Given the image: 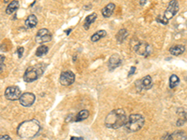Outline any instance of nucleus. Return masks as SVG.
<instances>
[{"label": "nucleus", "instance_id": "1", "mask_svg": "<svg viewBox=\"0 0 187 140\" xmlns=\"http://www.w3.org/2000/svg\"><path fill=\"white\" fill-rule=\"evenodd\" d=\"M40 130L41 126L36 119H29L22 121L18 126L17 133L22 139H30L35 137Z\"/></svg>", "mask_w": 187, "mask_h": 140}, {"label": "nucleus", "instance_id": "2", "mask_svg": "<svg viewBox=\"0 0 187 140\" xmlns=\"http://www.w3.org/2000/svg\"><path fill=\"white\" fill-rule=\"evenodd\" d=\"M126 119V115L123 109H114L107 115L105 119V125L108 128L119 129L124 126Z\"/></svg>", "mask_w": 187, "mask_h": 140}, {"label": "nucleus", "instance_id": "3", "mask_svg": "<svg viewBox=\"0 0 187 140\" xmlns=\"http://www.w3.org/2000/svg\"><path fill=\"white\" fill-rule=\"evenodd\" d=\"M145 122V119L140 114H131L128 119H126V122L124 124V128L129 133H134L139 131Z\"/></svg>", "mask_w": 187, "mask_h": 140}, {"label": "nucleus", "instance_id": "4", "mask_svg": "<svg viewBox=\"0 0 187 140\" xmlns=\"http://www.w3.org/2000/svg\"><path fill=\"white\" fill-rule=\"evenodd\" d=\"M43 72H44V68H42V66H40V65L30 66L25 70V72L23 74V80L26 83L33 82V81L36 80L37 78H39L42 76Z\"/></svg>", "mask_w": 187, "mask_h": 140}, {"label": "nucleus", "instance_id": "5", "mask_svg": "<svg viewBox=\"0 0 187 140\" xmlns=\"http://www.w3.org/2000/svg\"><path fill=\"white\" fill-rule=\"evenodd\" d=\"M21 95H22V91L17 86H9L5 91V97L10 101L19 100Z\"/></svg>", "mask_w": 187, "mask_h": 140}, {"label": "nucleus", "instance_id": "6", "mask_svg": "<svg viewBox=\"0 0 187 140\" xmlns=\"http://www.w3.org/2000/svg\"><path fill=\"white\" fill-rule=\"evenodd\" d=\"M52 38V35L51 33L47 29V28H42L39 29L36 35V41L38 44H42V43H46L50 41Z\"/></svg>", "mask_w": 187, "mask_h": 140}, {"label": "nucleus", "instance_id": "7", "mask_svg": "<svg viewBox=\"0 0 187 140\" xmlns=\"http://www.w3.org/2000/svg\"><path fill=\"white\" fill-rule=\"evenodd\" d=\"M59 81L64 86H70L75 81V74L71 71H64L60 75Z\"/></svg>", "mask_w": 187, "mask_h": 140}, {"label": "nucleus", "instance_id": "8", "mask_svg": "<svg viewBox=\"0 0 187 140\" xmlns=\"http://www.w3.org/2000/svg\"><path fill=\"white\" fill-rule=\"evenodd\" d=\"M36 101V95L32 92H24L22 93V95L19 98V102L22 106L28 107L33 105V104Z\"/></svg>", "mask_w": 187, "mask_h": 140}, {"label": "nucleus", "instance_id": "9", "mask_svg": "<svg viewBox=\"0 0 187 140\" xmlns=\"http://www.w3.org/2000/svg\"><path fill=\"white\" fill-rule=\"evenodd\" d=\"M178 10H179V3H178V1L172 0V1L169 2V4L167 6V8L165 9V11L164 13V17L166 20H170L175 16V14L178 12Z\"/></svg>", "mask_w": 187, "mask_h": 140}, {"label": "nucleus", "instance_id": "10", "mask_svg": "<svg viewBox=\"0 0 187 140\" xmlns=\"http://www.w3.org/2000/svg\"><path fill=\"white\" fill-rule=\"evenodd\" d=\"M135 51L139 55L147 57L151 52V47L146 42H139L135 46Z\"/></svg>", "mask_w": 187, "mask_h": 140}, {"label": "nucleus", "instance_id": "11", "mask_svg": "<svg viewBox=\"0 0 187 140\" xmlns=\"http://www.w3.org/2000/svg\"><path fill=\"white\" fill-rule=\"evenodd\" d=\"M136 86H137V89L139 90V91L150 90L152 87V81H151V76H145L141 79L137 80L136 82Z\"/></svg>", "mask_w": 187, "mask_h": 140}, {"label": "nucleus", "instance_id": "12", "mask_svg": "<svg viewBox=\"0 0 187 140\" xmlns=\"http://www.w3.org/2000/svg\"><path fill=\"white\" fill-rule=\"evenodd\" d=\"M165 140H186V133L183 131H176L168 134Z\"/></svg>", "mask_w": 187, "mask_h": 140}, {"label": "nucleus", "instance_id": "13", "mask_svg": "<svg viewBox=\"0 0 187 140\" xmlns=\"http://www.w3.org/2000/svg\"><path fill=\"white\" fill-rule=\"evenodd\" d=\"M121 63H122V60H121V58H120V56L118 54L112 55L108 60V68H109V70H113L116 67L120 66Z\"/></svg>", "mask_w": 187, "mask_h": 140}, {"label": "nucleus", "instance_id": "14", "mask_svg": "<svg viewBox=\"0 0 187 140\" xmlns=\"http://www.w3.org/2000/svg\"><path fill=\"white\" fill-rule=\"evenodd\" d=\"M36 24H37V18H36V16L34 15V14L29 15V16L26 18L25 21H24V25H25V27L28 28V29H32V28L36 27Z\"/></svg>", "mask_w": 187, "mask_h": 140}, {"label": "nucleus", "instance_id": "15", "mask_svg": "<svg viewBox=\"0 0 187 140\" xmlns=\"http://www.w3.org/2000/svg\"><path fill=\"white\" fill-rule=\"evenodd\" d=\"M115 9V4L113 3H108L102 8V15L105 18H108L112 15L113 11Z\"/></svg>", "mask_w": 187, "mask_h": 140}, {"label": "nucleus", "instance_id": "16", "mask_svg": "<svg viewBox=\"0 0 187 140\" xmlns=\"http://www.w3.org/2000/svg\"><path fill=\"white\" fill-rule=\"evenodd\" d=\"M185 51L184 45H174L169 49V52L174 56H179Z\"/></svg>", "mask_w": 187, "mask_h": 140}, {"label": "nucleus", "instance_id": "17", "mask_svg": "<svg viewBox=\"0 0 187 140\" xmlns=\"http://www.w3.org/2000/svg\"><path fill=\"white\" fill-rule=\"evenodd\" d=\"M19 7H20L19 1H17V0L11 1V2L7 5V8H6V13L8 14V15H11L13 12H15V11L19 8Z\"/></svg>", "mask_w": 187, "mask_h": 140}, {"label": "nucleus", "instance_id": "18", "mask_svg": "<svg viewBox=\"0 0 187 140\" xmlns=\"http://www.w3.org/2000/svg\"><path fill=\"white\" fill-rule=\"evenodd\" d=\"M96 17H97L96 13H92V14L88 15V16L85 18V20H84V24H83L84 29L88 30V29L90 28L91 24L94 23V21L96 20Z\"/></svg>", "mask_w": 187, "mask_h": 140}, {"label": "nucleus", "instance_id": "19", "mask_svg": "<svg viewBox=\"0 0 187 140\" xmlns=\"http://www.w3.org/2000/svg\"><path fill=\"white\" fill-rule=\"evenodd\" d=\"M107 35V32L105 30H98L97 32H95L92 36H91V40L93 42H97L98 40H100L101 38H103L104 36Z\"/></svg>", "mask_w": 187, "mask_h": 140}, {"label": "nucleus", "instance_id": "20", "mask_svg": "<svg viewBox=\"0 0 187 140\" xmlns=\"http://www.w3.org/2000/svg\"><path fill=\"white\" fill-rule=\"evenodd\" d=\"M127 35H128V32H127L126 29H124V28L120 29V30L118 31L117 35H116V39H117V41L120 42V43L123 42V40L126 38Z\"/></svg>", "mask_w": 187, "mask_h": 140}, {"label": "nucleus", "instance_id": "21", "mask_svg": "<svg viewBox=\"0 0 187 140\" xmlns=\"http://www.w3.org/2000/svg\"><path fill=\"white\" fill-rule=\"evenodd\" d=\"M179 83H180V78H179V77L177 75L173 74V75H171L169 77V83H168V85H169L170 89H174L175 87L178 86Z\"/></svg>", "mask_w": 187, "mask_h": 140}, {"label": "nucleus", "instance_id": "22", "mask_svg": "<svg viewBox=\"0 0 187 140\" xmlns=\"http://www.w3.org/2000/svg\"><path fill=\"white\" fill-rule=\"evenodd\" d=\"M49 51V48L47 46H44V45H41L39 46L36 50V56L37 57H41V56H44L45 54H47Z\"/></svg>", "mask_w": 187, "mask_h": 140}, {"label": "nucleus", "instance_id": "23", "mask_svg": "<svg viewBox=\"0 0 187 140\" xmlns=\"http://www.w3.org/2000/svg\"><path fill=\"white\" fill-rule=\"evenodd\" d=\"M88 117H89V111L86 110V109H83V110L79 112V114L77 116V120L78 121H81V120L86 119Z\"/></svg>", "mask_w": 187, "mask_h": 140}, {"label": "nucleus", "instance_id": "24", "mask_svg": "<svg viewBox=\"0 0 187 140\" xmlns=\"http://www.w3.org/2000/svg\"><path fill=\"white\" fill-rule=\"evenodd\" d=\"M156 21L159 22V23H162V24H167L168 23V20H166L164 15H158L157 18H156Z\"/></svg>", "mask_w": 187, "mask_h": 140}, {"label": "nucleus", "instance_id": "25", "mask_svg": "<svg viewBox=\"0 0 187 140\" xmlns=\"http://www.w3.org/2000/svg\"><path fill=\"white\" fill-rule=\"evenodd\" d=\"M23 51H24L23 47H19V48H18L17 53H18V57H19V58H22V54H23Z\"/></svg>", "mask_w": 187, "mask_h": 140}, {"label": "nucleus", "instance_id": "26", "mask_svg": "<svg viewBox=\"0 0 187 140\" xmlns=\"http://www.w3.org/2000/svg\"><path fill=\"white\" fill-rule=\"evenodd\" d=\"M5 56L4 55H2V54H0V71L3 69V67H4V62H5Z\"/></svg>", "mask_w": 187, "mask_h": 140}, {"label": "nucleus", "instance_id": "27", "mask_svg": "<svg viewBox=\"0 0 187 140\" xmlns=\"http://www.w3.org/2000/svg\"><path fill=\"white\" fill-rule=\"evenodd\" d=\"M0 140H12V139L9 135L4 134V135H0Z\"/></svg>", "mask_w": 187, "mask_h": 140}, {"label": "nucleus", "instance_id": "28", "mask_svg": "<svg viewBox=\"0 0 187 140\" xmlns=\"http://www.w3.org/2000/svg\"><path fill=\"white\" fill-rule=\"evenodd\" d=\"M135 71H136V67H135V66H132L131 69H130V71H129V73H128V76H129V77L132 76V75L135 73Z\"/></svg>", "mask_w": 187, "mask_h": 140}, {"label": "nucleus", "instance_id": "29", "mask_svg": "<svg viewBox=\"0 0 187 140\" xmlns=\"http://www.w3.org/2000/svg\"><path fill=\"white\" fill-rule=\"evenodd\" d=\"M70 140H84V139L82 137H75V136H73V137L70 138Z\"/></svg>", "mask_w": 187, "mask_h": 140}, {"label": "nucleus", "instance_id": "30", "mask_svg": "<svg viewBox=\"0 0 187 140\" xmlns=\"http://www.w3.org/2000/svg\"><path fill=\"white\" fill-rule=\"evenodd\" d=\"M70 31H72V29H67V30H66V32H65V33H66V35H68V34L70 33Z\"/></svg>", "mask_w": 187, "mask_h": 140}, {"label": "nucleus", "instance_id": "31", "mask_svg": "<svg viewBox=\"0 0 187 140\" xmlns=\"http://www.w3.org/2000/svg\"><path fill=\"white\" fill-rule=\"evenodd\" d=\"M145 3H146V1H145V0H141V2H140V4H141V5H144Z\"/></svg>", "mask_w": 187, "mask_h": 140}]
</instances>
